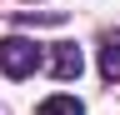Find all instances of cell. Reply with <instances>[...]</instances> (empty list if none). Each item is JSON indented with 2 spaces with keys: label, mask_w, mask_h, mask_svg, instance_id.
<instances>
[{
  "label": "cell",
  "mask_w": 120,
  "mask_h": 115,
  "mask_svg": "<svg viewBox=\"0 0 120 115\" xmlns=\"http://www.w3.org/2000/svg\"><path fill=\"white\" fill-rule=\"evenodd\" d=\"M40 65H45V45H35V40H25V35H10V40H0V70H5L10 80H25V75H35Z\"/></svg>",
  "instance_id": "6da1fadb"
},
{
  "label": "cell",
  "mask_w": 120,
  "mask_h": 115,
  "mask_svg": "<svg viewBox=\"0 0 120 115\" xmlns=\"http://www.w3.org/2000/svg\"><path fill=\"white\" fill-rule=\"evenodd\" d=\"M100 70H105V80H120V35L100 40Z\"/></svg>",
  "instance_id": "277c9868"
},
{
  "label": "cell",
  "mask_w": 120,
  "mask_h": 115,
  "mask_svg": "<svg viewBox=\"0 0 120 115\" xmlns=\"http://www.w3.org/2000/svg\"><path fill=\"white\" fill-rule=\"evenodd\" d=\"M45 65H50V75H55V80H75V75L85 70V55H80V45H70V40H65V45H50Z\"/></svg>",
  "instance_id": "7a4b0ae2"
},
{
  "label": "cell",
  "mask_w": 120,
  "mask_h": 115,
  "mask_svg": "<svg viewBox=\"0 0 120 115\" xmlns=\"http://www.w3.org/2000/svg\"><path fill=\"white\" fill-rule=\"evenodd\" d=\"M35 115H85V105L75 95H45L40 105H35Z\"/></svg>",
  "instance_id": "3957f363"
}]
</instances>
